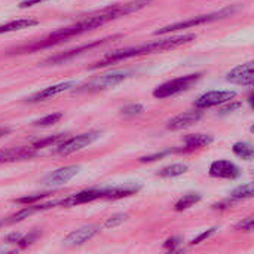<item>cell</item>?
<instances>
[{
    "instance_id": "7402d4cb",
    "label": "cell",
    "mask_w": 254,
    "mask_h": 254,
    "mask_svg": "<svg viewBox=\"0 0 254 254\" xmlns=\"http://www.w3.org/2000/svg\"><path fill=\"white\" fill-rule=\"evenodd\" d=\"M232 152L238 156V158H243L246 161H252L253 159L254 150L253 146L247 141H238L232 146Z\"/></svg>"
},
{
    "instance_id": "d6986e66",
    "label": "cell",
    "mask_w": 254,
    "mask_h": 254,
    "mask_svg": "<svg viewBox=\"0 0 254 254\" xmlns=\"http://www.w3.org/2000/svg\"><path fill=\"white\" fill-rule=\"evenodd\" d=\"M39 21L34 18H22V19H16V21H10L7 24H1L0 25V34L3 33H10V31H18V30H24V28H30L37 25Z\"/></svg>"
},
{
    "instance_id": "3957f363",
    "label": "cell",
    "mask_w": 254,
    "mask_h": 254,
    "mask_svg": "<svg viewBox=\"0 0 254 254\" xmlns=\"http://www.w3.org/2000/svg\"><path fill=\"white\" fill-rule=\"evenodd\" d=\"M199 79H201V73H192V74H186V76H180L177 79L168 80V82H165V83L155 88L153 97L159 98V100H164V98L179 95V94L190 89Z\"/></svg>"
},
{
    "instance_id": "f1b7e54d",
    "label": "cell",
    "mask_w": 254,
    "mask_h": 254,
    "mask_svg": "<svg viewBox=\"0 0 254 254\" xmlns=\"http://www.w3.org/2000/svg\"><path fill=\"white\" fill-rule=\"evenodd\" d=\"M49 193H39V195H33V196H24V198H19V199H16V202L18 204H33V202H36V201H40V199H43V198H46Z\"/></svg>"
},
{
    "instance_id": "1f68e13d",
    "label": "cell",
    "mask_w": 254,
    "mask_h": 254,
    "mask_svg": "<svg viewBox=\"0 0 254 254\" xmlns=\"http://www.w3.org/2000/svg\"><path fill=\"white\" fill-rule=\"evenodd\" d=\"M179 246H180V238H170V240H167V241H165L164 249H165V250H171V252H174Z\"/></svg>"
},
{
    "instance_id": "8992f818",
    "label": "cell",
    "mask_w": 254,
    "mask_h": 254,
    "mask_svg": "<svg viewBox=\"0 0 254 254\" xmlns=\"http://www.w3.org/2000/svg\"><path fill=\"white\" fill-rule=\"evenodd\" d=\"M98 137H100V132L98 131H89V132L79 134L76 137H71L68 140H64L63 143H60L57 146V153L65 156V155L79 152V150L85 149L86 146H89L91 143H94Z\"/></svg>"
},
{
    "instance_id": "9a60e30c",
    "label": "cell",
    "mask_w": 254,
    "mask_h": 254,
    "mask_svg": "<svg viewBox=\"0 0 254 254\" xmlns=\"http://www.w3.org/2000/svg\"><path fill=\"white\" fill-rule=\"evenodd\" d=\"M202 118V112H199V109L192 110V112H185L180 113L174 118H171L170 121H167V128L177 131V129H185L192 127L193 124H196L199 119Z\"/></svg>"
},
{
    "instance_id": "5b68a950",
    "label": "cell",
    "mask_w": 254,
    "mask_h": 254,
    "mask_svg": "<svg viewBox=\"0 0 254 254\" xmlns=\"http://www.w3.org/2000/svg\"><path fill=\"white\" fill-rule=\"evenodd\" d=\"M127 77H128V74L125 71H110V73L97 76L95 79H92L88 83L82 85L74 92H95V91L109 89V88H113V86L122 83Z\"/></svg>"
},
{
    "instance_id": "d590c367",
    "label": "cell",
    "mask_w": 254,
    "mask_h": 254,
    "mask_svg": "<svg viewBox=\"0 0 254 254\" xmlns=\"http://www.w3.org/2000/svg\"><path fill=\"white\" fill-rule=\"evenodd\" d=\"M9 132V129L7 128H0V137L1 135H4V134H7Z\"/></svg>"
},
{
    "instance_id": "44dd1931",
    "label": "cell",
    "mask_w": 254,
    "mask_h": 254,
    "mask_svg": "<svg viewBox=\"0 0 254 254\" xmlns=\"http://www.w3.org/2000/svg\"><path fill=\"white\" fill-rule=\"evenodd\" d=\"M188 168H189V167H188L186 164H173V165H170V167L162 168V170L158 173V176L162 177V179H174V177H179V176L185 174V173L188 171Z\"/></svg>"
},
{
    "instance_id": "ac0fdd59",
    "label": "cell",
    "mask_w": 254,
    "mask_h": 254,
    "mask_svg": "<svg viewBox=\"0 0 254 254\" xmlns=\"http://www.w3.org/2000/svg\"><path fill=\"white\" fill-rule=\"evenodd\" d=\"M140 190V186H116V188H107L104 199H121V198H128L135 195Z\"/></svg>"
},
{
    "instance_id": "7c38bea8",
    "label": "cell",
    "mask_w": 254,
    "mask_h": 254,
    "mask_svg": "<svg viewBox=\"0 0 254 254\" xmlns=\"http://www.w3.org/2000/svg\"><path fill=\"white\" fill-rule=\"evenodd\" d=\"M226 80L235 85L241 86H253L254 83V64L253 61H249L246 64H241L235 68H232L226 74Z\"/></svg>"
},
{
    "instance_id": "d6a6232c",
    "label": "cell",
    "mask_w": 254,
    "mask_h": 254,
    "mask_svg": "<svg viewBox=\"0 0 254 254\" xmlns=\"http://www.w3.org/2000/svg\"><path fill=\"white\" fill-rule=\"evenodd\" d=\"M234 100H231L229 103L231 104H228L226 107H223L222 110H220V115H226V113H231V112H234V110H237V109H240L241 107V104L240 103H232Z\"/></svg>"
},
{
    "instance_id": "cb8c5ba5",
    "label": "cell",
    "mask_w": 254,
    "mask_h": 254,
    "mask_svg": "<svg viewBox=\"0 0 254 254\" xmlns=\"http://www.w3.org/2000/svg\"><path fill=\"white\" fill-rule=\"evenodd\" d=\"M65 140V135L63 134H57V135H51V137H46L43 140H39L36 143H33V146L40 150V149H45V147H52V146H58L60 143H63Z\"/></svg>"
},
{
    "instance_id": "e0dca14e",
    "label": "cell",
    "mask_w": 254,
    "mask_h": 254,
    "mask_svg": "<svg viewBox=\"0 0 254 254\" xmlns=\"http://www.w3.org/2000/svg\"><path fill=\"white\" fill-rule=\"evenodd\" d=\"M213 143V137L207 134H190L185 137V147L177 149L176 152H192L195 149L208 146Z\"/></svg>"
},
{
    "instance_id": "2e32d148",
    "label": "cell",
    "mask_w": 254,
    "mask_h": 254,
    "mask_svg": "<svg viewBox=\"0 0 254 254\" xmlns=\"http://www.w3.org/2000/svg\"><path fill=\"white\" fill-rule=\"evenodd\" d=\"M98 234V228L97 226H83L79 228L73 232H70L65 238H64V246L67 247H76V246H82L83 243L89 241L91 238H94Z\"/></svg>"
},
{
    "instance_id": "6da1fadb",
    "label": "cell",
    "mask_w": 254,
    "mask_h": 254,
    "mask_svg": "<svg viewBox=\"0 0 254 254\" xmlns=\"http://www.w3.org/2000/svg\"><path fill=\"white\" fill-rule=\"evenodd\" d=\"M152 0H132V1H128V3H119V4H113V6H109V7H104L95 13H91L88 16H85L83 19L71 24V25H67V27H63L60 30H55L54 33H51L49 36H46L45 39L36 42L34 45L31 46H27L21 51H39V49H43V48H49V46H54V45H58V43H63V42H67L68 39H73L76 36H80L86 31H91V30H95L110 21H115L121 16H127L129 13H134L143 7H146L147 4H150Z\"/></svg>"
},
{
    "instance_id": "277c9868",
    "label": "cell",
    "mask_w": 254,
    "mask_h": 254,
    "mask_svg": "<svg viewBox=\"0 0 254 254\" xmlns=\"http://www.w3.org/2000/svg\"><path fill=\"white\" fill-rule=\"evenodd\" d=\"M235 9H223L220 12H214V13H207V15H198L195 18H190V19H186V21H180V22H174V24H170V25H165L159 30L155 31V34H168V33H173V31H179V30H183V28H190V27H196V25H202V24H207V22H213V21H217V19H222V18H226L229 16Z\"/></svg>"
},
{
    "instance_id": "5bb4252c",
    "label": "cell",
    "mask_w": 254,
    "mask_h": 254,
    "mask_svg": "<svg viewBox=\"0 0 254 254\" xmlns=\"http://www.w3.org/2000/svg\"><path fill=\"white\" fill-rule=\"evenodd\" d=\"M76 86V82L74 80H68V82H63V83H57V85H52V86H48L33 95H30L25 101L27 103H39V101H43V100H49L61 92H65L71 88Z\"/></svg>"
},
{
    "instance_id": "d4e9b609",
    "label": "cell",
    "mask_w": 254,
    "mask_h": 254,
    "mask_svg": "<svg viewBox=\"0 0 254 254\" xmlns=\"http://www.w3.org/2000/svg\"><path fill=\"white\" fill-rule=\"evenodd\" d=\"M61 118H63V113L61 112L51 113V115H46L45 118H40V119L34 121L33 125H36V127H49V125H54L58 121H61Z\"/></svg>"
},
{
    "instance_id": "4fadbf2b",
    "label": "cell",
    "mask_w": 254,
    "mask_h": 254,
    "mask_svg": "<svg viewBox=\"0 0 254 254\" xmlns=\"http://www.w3.org/2000/svg\"><path fill=\"white\" fill-rule=\"evenodd\" d=\"M80 167L79 165H68V167H63L58 168L55 171H52L51 174H48L43 180V183L49 188H58L63 186L65 183H68L77 173H79Z\"/></svg>"
},
{
    "instance_id": "7a4b0ae2",
    "label": "cell",
    "mask_w": 254,
    "mask_h": 254,
    "mask_svg": "<svg viewBox=\"0 0 254 254\" xmlns=\"http://www.w3.org/2000/svg\"><path fill=\"white\" fill-rule=\"evenodd\" d=\"M196 39V34H182V36H174V37H167L162 40H155L150 43H143L138 46H132V48H127V49H119L115 51L112 54H107L106 57H103L100 61H97L95 64H92L89 68L95 70V68H101V67H107L112 64H118L122 63L125 60L134 58V57H141V55H149V54H156V52H165V51H171L176 49L179 46L188 45L190 42H193Z\"/></svg>"
},
{
    "instance_id": "ffe728a7",
    "label": "cell",
    "mask_w": 254,
    "mask_h": 254,
    "mask_svg": "<svg viewBox=\"0 0 254 254\" xmlns=\"http://www.w3.org/2000/svg\"><path fill=\"white\" fill-rule=\"evenodd\" d=\"M201 198H202V196H201L199 193H186V195H183V196L176 202L174 210H176V211H185V210L193 207L195 204H198V202L201 201Z\"/></svg>"
},
{
    "instance_id": "e575fe53",
    "label": "cell",
    "mask_w": 254,
    "mask_h": 254,
    "mask_svg": "<svg viewBox=\"0 0 254 254\" xmlns=\"http://www.w3.org/2000/svg\"><path fill=\"white\" fill-rule=\"evenodd\" d=\"M21 234H12V235H9L7 238H6V241L9 243V244H18L19 243V240H21Z\"/></svg>"
},
{
    "instance_id": "ba28073f",
    "label": "cell",
    "mask_w": 254,
    "mask_h": 254,
    "mask_svg": "<svg viewBox=\"0 0 254 254\" xmlns=\"http://www.w3.org/2000/svg\"><path fill=\"white\" fill-rule=\"evenodd\" d=\"M106 189H88V190H82L79 193L70 195L64 199H58L57 201V207H76L80 204H88L97 199H104L106 195Z\"/></svg>"
},
{
    "instance_id": "83f0119b",
    "label": "cell",
    "mask_w": 254,
    "mask_h": 254,
    "mask_svg": "<svg viewBox=\"0 0 254 254\" xmlns=\"http://www.w3.org/2000/svg\"><path fill=\"white\" fill-rule=\"evenodd\" d=\"M254 228V217L253 216H249L247 219H243V222H240L235 229L237 231H244V232H252Z\"/></svg>"
},
{
    "instance_id": "836d02e7",
    "label": "cell",
    "mask_w": 254,
    "mask_h": 254,
    "mask_svg": "<svg viewBox=\"0 0 254 254\" xmlns=\"http://www.w3.org/2000/svg\"><path fill=\"white\" fill-rule=\"evenodd\" d=\"M43 1H46V0H22V1L19 3V7H21V9H25V7H30V6L40 4V3H43Z\"/></svg>"
},
{
    "instance_id": "8fae6325",
    "label": "cell",
    "mask_w": 254,
    "mask_h": 254,
    "mask_svg": "<svg viewBox=\"0 0 254 254\" xmlns=\"http://www.w3.org/2000/svg\"><path fill=\"white\" fill-rule=\"evenodd\" d=\"M208 174H210L213 179L234 180V179H237V177L241 176V170H240L238 165H235V164L231 162V161L219 159V161H214V162L210 165Z\"/></svg>"
},
{
    "instance_id": "4dcf8cb0",
    "label": "cell",
    "mask_w": 254,
    "mask_h": 254,
    "mask_svg": "<svg viewBox=\"0 0 254 254\" xmlns=\"http://www.w3.org/2000/svg\"><path fill=\"white\" fill-rule=\"evenodd\" d=\"M171 153V150H165V152H161V153H155V155H147V156H143L140 158V162H152V161H156L159 158H164L165 155Z\"/></svg>"
},
{
    "instance_id": "30bf717a",
    "label": "cell",
    "mask_w": 254,
    "mask_h": 254,
    "mask_svg": "<svg viewBox=\"0 0 254 254\" xmlns=\"http://www.w3.org/2000/svg\"><path fill=\"white\" fill-rule=\"evenodd\" d=\"M37 153H39V150L33 144L31 146H18V147L1 149L0 150V164L27 161V159L37 156Z\"/></svg>"
},
{
    "instance_id": "f546056e",
    "label": "cell",
    "mask_w": 254,
    "mask_h": 254,
    "mask_svg": "<svg viewBox=\"0 0 254 254\" xmlns=\"http://www.w3.org/2000/svg\"><path fill=\"white\" fill-rule=\"evenodd\" d=\"M216 231H217V228H211V229H208V231H205V232H202L198 238H195V240H192V246H196V244H201L202 241H205V240H208L210 237H213L214 234H216Z\"/></svg>"
},
{
    "instance_id": "603a6c76",
    "label": "cell",
    "mask_w": 254,
    "mask_h": 254,
    "mask_svg": "<svg viewBox=\"0 0 254 254\" xmlns=\"http://www.w3.org/2000/svg\"><path fill=\"white\" fill-rule=\"evenodd\" d=\"M254 195V186L253 183H247L243 185L240 188H237L232 193H231V201H241V199H249Z\"/></svg>"
},
{
    "instance_id": "9c48e42d",
    "label": "cell",
    "mask_w": 254,
    "mask_h": 254,
    "mask_svg": "<svg viewBox=\"0 0 254 254\" xmlns=\"http://www.w3.org/2000/svg\"><path fill=\"white\" fill-rule=\"evenodd\" d=\"M116 37H119V36H113V37L103 39V40H95V42L85 43V45H82V46H79V48H76V49H71V51H67V52H61V54H58V55H55V57H51V58H48L43 64H45V65L64 64V63H67V61H70V60H73V58H76V57L82 55L83 52H88L89 49H94V48H97V46H101V45H104L107 40H110V39H116Z\"/></svg>"
},
{
    "instance_id": "52a82bcc",
    "label": "cell",
    "mask_w": 254,
    "mask_h": 254,
    "mask_svg": "<svg viewBox=\"0 0 254 254\" xmlns=\"http://www.w3.org/2000/svg\"><path fill=\"white\" fill-rule=\"evenodd\" d=\"M235 97H237L235 91H208L196 98L195 107L202 110V109H210L214 106H222V104L229 103Z\"/></svg>"
},
{
    "instance_id": "484cf974",
    "label": "cell",
    "mask_w": 254,
    "mask_h": 254,
    "mask_svg": "<svg viewBox=\"0 0 254 254\" xmlns=\"http://www.w3.org/2000/svg\"><path fill=\"white\" fill-rule=\"evenodd\" d=\"M127 219H128V214H115V216H112V217H109L106 222H104V228H107V229H110V228H116V226H119V225H122L124 222H127Z\"/></svg>"
},
{
    "instance_id": "4316f807",
    "label": "cell",
    "mask_w": 254,
    "mask_h": 254,
    "mask_svg": "<svg viewBox=\"0 0 254 254\" xmlns=\"http://www.w3.org/2000/svg\"><path fill=\"white\" fill-rule=\"evenodd\" d=\"M143 112H144V107L141 104H129L122 109L124 116H135V115H141Z\"/></svg>"
}]
</instances>
